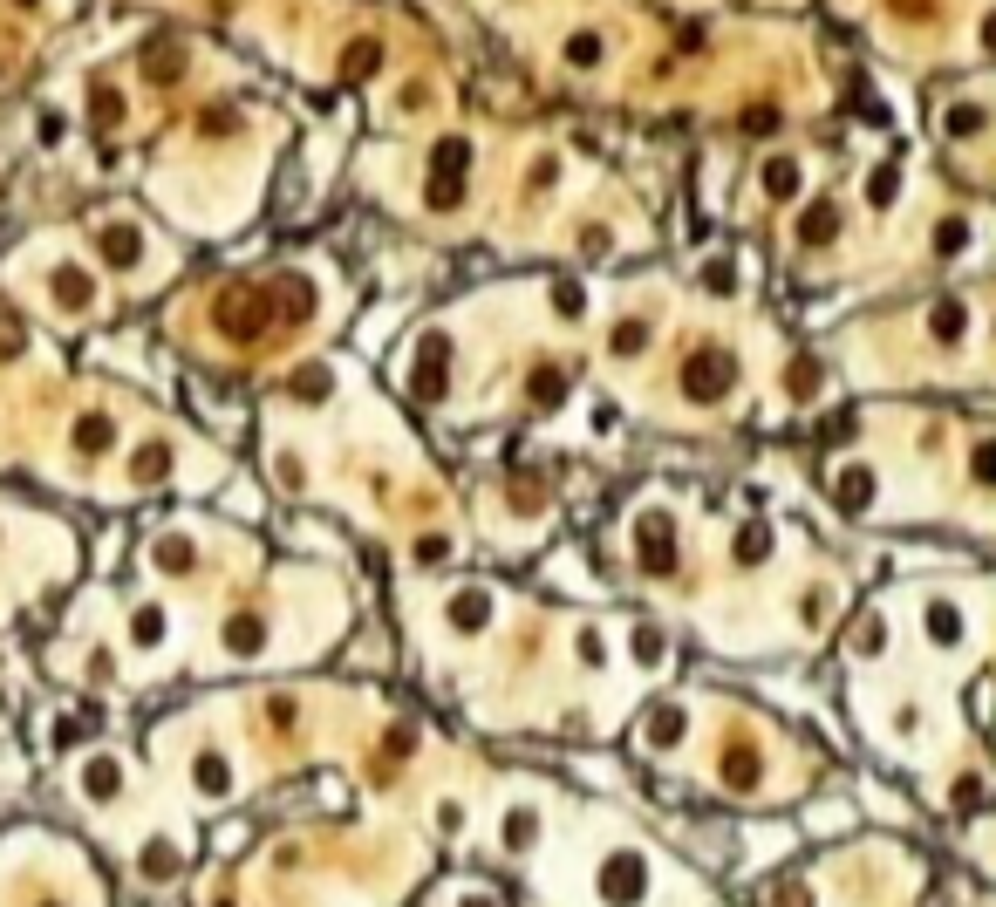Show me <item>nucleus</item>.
<instances>
[{
	"label": "nucleus",
	"mask_w": 996,
	"mask_h": 907,
	"mask_svg": "<svg viewBox=\"0 0 996 907\" xmlns=\"http://www.w3.org/2000/svg\"><path fill=\"white\" fill-rule=\"evenodd\" d=\"M901 601L915 607V642L928 648L942 669H969V662H976V648H983V621H976V601L949 594L942 580H935V587H915V594H901Z\"/></svg>",
	"instance_id": "obj_1"
},
{
	"label": "nucleus",
	"mask_w": 996,
	"mask_h": 907,
	"mask_svg": "<svg viewBox=\"0 0 996 907\" xmlns=\"http://www.w3.org/2000/svg\"><path fill=\"white\" fill-rule=\"evenodd\" d=\"M683 744H690V703H676V696H662V703H655L649 717L635 723V751H642V757H655V764H662V757H676V751H683Z\"/></svg>",
	"instance_id": "obj_2"
},
{
	"label": "nucleus",
	"mask_w": 996,
	"mask_h": 907,
	"mask_svg": "<svg viewBox=\"0 0 996 907\" xmlns=\"http://www.w3.org/2000/svg\"><path fill=\"white\" fill-rule=\"evenodd\" d=\"M758 191H765L771 205H799V191H805V171L792 164V157H771L765 171H758Z\"/></svg>",
	"instance_id": "obj_3"
},
{
	"label": "nucleus",
	"mask_w": 996,
	"mask_h": 907,
	"mask_svg": "<svg viewBox=\"0 0 996 907\" xmlns=\"http://www.w3.org/2000/svg\"><path fill=\"white\" fill-rule=\"evenodd\" d=\"M96 246H103V260H110V266H137V260H144V232L123 226V219L96 226Z\"/></svg>",
	"instance_id": "obj_4"
},
{
	"label": "nucleus",
	"mask_w": 996,
	"mask_h": 907,
	"mask_svg": "<svg viewBox=\"0 0 996 907\" xmlns=\"http://www.w3.org/2000/svg\"><path fill=\"white\" fill-rule=\"evenodd\" d=\"M192 785H198V798H232V757L226 751H198L192 757Z\"/></svg>",
	"instance_id": "obj_5"
},
{
	"label": "nucleus",
	"mask_w": 996,
	"mask_h": 907,
	"mask_svg": "<svg viewBox=\"0 0 996 907\" xmlns=\"http://www.w3.org/2000/svg\"><path fill=\"white\" fill-rule=\"evenodd\" d=\"M48 287H55V301L69 307V314L96 307V287H89V273H82V266H55V273H48Z\"/></svg>",
	"instance_id": "obj_6"
},
{
	"label": "nucleus",
	"mask_w": 996,
	"mask_h": 907,
	"mask_svg": "<svg viewBox=\"0 0 996 907\" xmlns=\"http://www.w3.org/2000/svg\"><path fill=\"white\" fill-rule=\"evenodd\" d=\"M82 792L96 798V805H110V798L123 792V764H116V757H89V764H82Z\"/></svg>",
	"instance_id": "obj_7"
},
{
	"label": "nucleus",
	"mask_w": 996,
	"mask_h": 907,
	"mask_svg": "<svg viewBox=\"0 0 996 907\" xmlns=\"http://www.w3.org/2000/svg\"><path fill=\"white\" fill-rule=\"evenodd\" d=\"M137 873H144V880H178V873H185V853L164 846V839H151V846L137 853Z\"/></svg>",
	"instance_id": "obj_8"
},
{
	"label": "nucleus",
	"mask_w": 996,
	"mask_h": 907,
	"mask_svg": "<svg viewBox=\"0 0 996 907\" xmlns=\"http://www.w3.org/2000/svg\"><path fill=\"white\" fill-rule=\"evenodd\" d=\"M164 628H171V614H164V607H151V601L130 614V642H137V648H157V642H164Z\"/></svg>",
	"instance_id": "obj_9"
},
{
	"label": "nucleus",
	"mask_w": 996,
	"mask_h": 907,
	"mask_svg": "<svg viewBox=\"0 0 996 907\" xmlns=\"http://www.w3.org/2000/svg\"><path fill=\"white\" fill-rule=\"evenodd\" d=\"M110 444H116V423L89 410V416L76 423V451H82V457H96V451H110Z\"/></svg>",
	"instance_id": "obj_10"
},
{
	"label": "nucleus",
	"mask_w": 996,
	"mask_h": 907,
	"mask_svg": "<svg viewBox=\"0 0 996 907\" xmlns=\"http://www.w3.org/2000/svg\"><path fill=\"white\" fill-rule=\"evenodd\" d=\"M164 471H171V451H164V444H144V451H137V471H130V478H137V485H157Z\"/></svg>",
	"instance_id": "obj_11"
},
{
	"label": "nucleus",
	"mask_w": 996,
	"mask_h": 907,
	"mask_svg": "<svg viewBox=\"0 0 996 907\" xmlns=\"http://www.w3.org/2000/svg\"><path fill=\"white\" fill-rule=\"evenodd\" d=\"M0 355H21V321L0 314Z\"/></svg>",
	"instance_id": "obj_12"
}]
</instances>
